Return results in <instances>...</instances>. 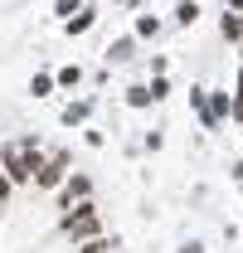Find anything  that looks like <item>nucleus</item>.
Returning <instances> with one entry per match:
<instances>
[{"label": "nucleus", "mask_w": 243, "mask_h": 253, "mask_svg": "<svg viewBox=\"0 0 243 253\" xmlns=\"http://www.w3.org/2000/svg\"><path fill=\"white\" fill-rule=\"evenodd\" d=\"M54 88H59V78H54V73H34V78H30V93H34V97H49Z\"/></svg>", "instance_id": "obj_9"}, {"label": "nucleus", "mask_w": 243, "mask_h": 253, "mask_svg": "<svg viewBox=\"0 0 243 253\" xmlns=\"http://www.w3.org/2000/svg\"><path fill=\"white\" fill-rule=\"evenodd\" d=\"M78 200H92V180L78 170V175H68L59 185V210H68V205H78Z\"/></svg>", "instance_id": "obj_3"}, {"label": "nucleus", "mask_w": 243, "mask_h": 253, "mask_svg": "<svg viewBox=\"0 0 243 253\" xmlns=\"http://www.w3.org/2000/svg\"><path fill=\"white\" fill-rule=\"evenodd\" d=\"M126 107H151V88H146V83L126 88Z\"/></svg>", "instance_id": "obj_12"}, {"label": "nucleus", "mask_w": 243, "mask_h": 253, "mask_svg": "<svg viewBox=\"0 0 243 253\" xmlns=\"http://www.w3.org/2000/svg\"><path fill=\"white\" fill-rule=\"evenodd\" d=\"M229 10H243V0H229Z\"/></svg>", "instance_id": "obj_19"}, {"label": "nucleus", "mask_w": 243, "mask_h": 253, "mask_svg": "<svg viewBox=\"0 0 243 253\" xmlns=\"http://www.w3.org/2000/svg\"><path fill=\"white\" fill-rule=\"evenodd\" d=\"M180 253H204V244H185V249Z\"/></svg>", "instance_id": "obj_18"}, {"label": "nucleus", "mask_w": 243, "mask_h": 253, "mask_svg": "<svg viewBox=\"0 0 243 253\" xmlns=\"http://www.w3.org/2000/svg\"><path fill=\"white\" fill-rule=\"evenodd\" d=\"M10 195V175H5V166H0V200Z\"/></svg>", "instance_id": "obj_16"}, {"label": "nucleus", "mask_w": 243, "mask_h": 253, "mask_svg": "<svg viewBox=\"0 0 243 253\" xmlns=\"http://www.w3.org/2000/svg\"><path fill=\"white\" fill-rule=\"evenodd\" d=\"M229 175H234V180L243 185V161H234V166H229Z\"/></svg>", "instance_id": "obj_17"}, {"label": "nucleus", "mask_w": 243, "mask_h": 253, "mask_svg": "<svg viewBox=\"0 0 243 253\" xmlns=\"http://www.w3.org/2000/svg\"><path fill=\"white\" fill-rule=\"evenodd\" d=\"M92 25H97V10H78L73 20H63V30H68V34H88Z\"/></svg>", "instance_id": "obj_6"}, {"label": "nucleus", "mask_w": 243, "mask_h": 253, "mask_svg": "<svg viewBox=\"0 0 243 253\" xmlns=\"http://www.w3.org/2000/svg\"><path fill=\"white\" fill-rule=\"evenodd\" d=\"M146 88H151V102H165V97H170V83H165V73H156Z\"/></svg>", "instance_id": "obj_14"}, {"label": "nucleus", "mask_w": 243, "mask_h": 253, "mask_svg": "<svg viewBox=\"0 0 243 253\" xmlns=\"http://www.w3.org/2000/svg\"><path fill=\"white\" fill-rule=\"evenodd\" d=\"M63 180H68V156H44V166H39V170H34V185L39 190H59Z\"/></svg>", "instance_id": "obj_2"}, {"label": "nucleus", "mask_w": 243, "mask_h": 253, "mask_svg": "<svg viewBox=\"0 0 243 253\" xmlns=\"http://www.w3.org/2000/svg\"><path fill=\"white\" fill-rule=\"evenodd\" d=\"M54 78H59V88H78V83H83V68H78V63H63Z\"/></svg>", "instance_id": "obj_10"}, {"label": "nucleus", "mask_w": 243, "mask_h": 253, "mask_svg": "<svg viewBox=\"0 0 243 253\" xmlns=\"http://www.w3.org/2000/svg\"><path fill=\"white\" fill-rule=\"evenodd\" d=\"M195 20H200V0H180V5H175V25H180V30H190Z\"/></svg>", "instance_id": "obj_8"}, {"label": "nucleus", "mask_w": 243, "mask_h": 253, "mask_svg": "<svg viewBox=\"0 0 243 253\" xmlns=\"http://www.w3.org/2000/svg\"><path fill=\"white\" fill-rule=\"evenodd\" d=\"M54 15H59V20H73V15H78V0H54Z\"/></svg>", "instance_id": "obj_15"}, {"label": "nucleus", "mask_w": 243, "mask_h": 253, "mask_svg": "<svg viewBox=\"0 0 243 253\" xmlns=\"http://www.w3.org/2000/svg\"><path fill=\"white\" fill-rule=\"evenodd\" d=\"M219 39H224V44H239V39H243V20L234 15V10L219 15Z\"/></svg>", "instance_id": "obj_5"}, {"label": "nucleus", "mask_w": 243, "mask_h": 253, "mask_svg": "<svg viewBox=\"0 0 243 253\" xmlns=\"http://www.w3.org/2000/svg\"><path fill=\"white\" fill-rule=\"evenodd\" d=\"M88 117H92V97H78V102H68V107L59 112V122H63V126H83Z\"/></svg>", "instance_id": "obj_4"}, {"label": "nucleus", "mask_w": 243, "mask_h": 253, "mask_svg": "<svg viewBox=\"0 0 243 253\" xmlns=\"http://www.w3.org/2000/svg\"><path fill=\"white\" fill-rule=\"evenodd\" d=\"M131 59V39H117L112 49H107V63H126Z\"/></svg>", "instance_id": "obj_13"}, {"label": "nucleus", "mask_w": 243, "mask_h": 253, "mask_svg": "<svg viewBox=\"0 0 243 253\" xmlns=\"http://www.w3.org/2000/svg\"><path fill=\"white\" fill-rule=\"evenodd\" d=\"M107 249H117V234H112V239L92 234V239H83V244H73V253H107Z\"/></svg>", "instance_id": "obj_7"}, {"label": "nucleus", "mask_w": 243, "mask_h": 253, "mask_svg": "<svg viewBox=\"0 0 243 253\" xmlns=\"http://www.w3.org/2000/svg\"><path fill=\"white\" fill-rule=\"evenodd\" d=\"M63 239H73V244H83L92 234H102V219L92 214V200H78V205H68V214H63Z\"/></svg>", "instance_id": "obj_1"}, {"label": "nucleus", "mask_w": 243, "mask_h": 253, "mask_svg": "<svg viewBox=\"0 0 243 253\" xmlns=\"http://www.w3.org/2000/svg\"><path fill=\"white\" fill-rule=\"evenodd\" d=\"M161 34V20L156 15H136V39H156Z\"/></svg>", "instance_id": "obj_11"}]
</instances>
